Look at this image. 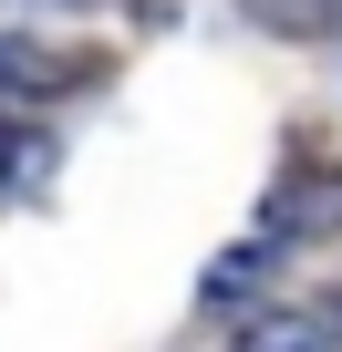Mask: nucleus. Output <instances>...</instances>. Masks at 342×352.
<instances>
[{"instance_id":"f257e3e1","label":"nucleus","mask_w":342,"mask_h":352,"mask_svg":"<svg viewBox=\"0 0 342 352\" xmlns=\"http://www.w3.org/2000/svg\"><path fill=\"white\" fill-rule=\"evenodd\" d=\"M342 228V176H301L290 197H270V249L280 239H332Z\"/></svg>"},{"instance_id":"20e7f679","label":"nucleus","mask_w":342,"mask_h":352,"mask_svg":"<svg viewBox=\"0 0 342 352\" xmlns=\"http://www.w3.org/2000/svg\"><path fill=\"white\" fill-rule=\"evenodd\" d=\"M259 21H280V32H332L342 21V0H249Z\"/></svg>"},{"instance_id":"39448f33","label":"nucleus","mask_w":342,"mask_h":352,"mask_svg":"<svg viewBox=\"0 0 342 352\" xmlns=\"http://www.w3.org/2000/svg\"><path fill=\"white\" fill-rule=\"evenodd\" d=\"M42 135H21V124H0V187H21V176H42Z\"/></svg>"},{"instance_id":"f03ea898","label":"nucleus","mask_w":342,"mask_h":352,"mask_svg":"<svg viewBox=\"0 0 342 352\" xmlns=\"http://www.w3.org/2000/svg\"><path fill=\"white\" fill-rule=\"evenodd\" d=\"M332 311H270V321H249L239 331V352H332Z\"/></svg>"},{"instance_id":"7ed1b4c3","label":"nucleus","mask_w":342,"mask_h":352,"mask_svg":"<svg viewBox=\"0 0 342 352\" xmlns=\"http://www.w3.org/2000/svg\"><path fill=\"white\" fill-rule=\"evenodd\" d=\"M42 83H63V63L42 42H21V32H0V104H11V94H42Z\"/></svg>"}]
</instances>
